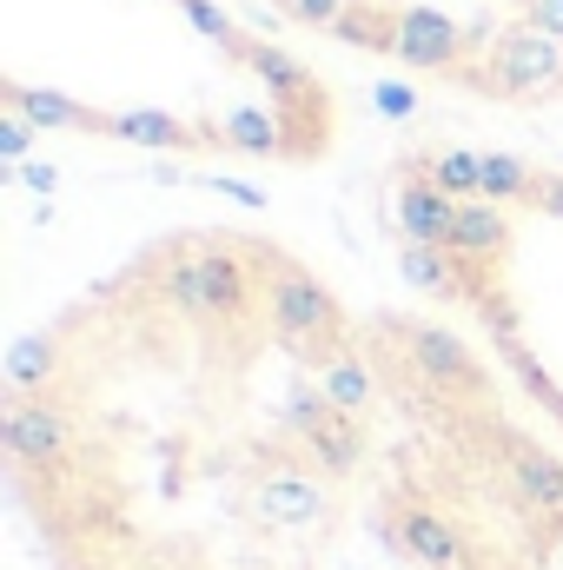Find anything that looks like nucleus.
Instances as JSON below:
<instances>
[{"label": "nucleus", "mask_w": 563, "mask_h": 570, "mask_svg": "<svg viewBox=\"0 0 563 570\" xmlns=\"http://www.w3.org/2000/svg\"><path fill=\"white\" fill-rule=\"evenodd\" d=\"M372 444L365 318L266 233H166L7 352L0 464L47 570H338Z\"/></svg>", "instance_id": "f257e3e1"}, {"label": "nucleus", "mask_w": 563, "mask_h": 570, "mask_svg": "<svg viewBox=\"0 0 563 570\" xmlns=\"http://www.w3.org/2000/svg\"><path fill=\"white\" fill-rule=\"evenodd\" d=\"M378 444L365 531L398 570H563V444L471 338L418 312L365 318Z\"/></svg>", "instance_id": "f03ea898"}]
</instances>
